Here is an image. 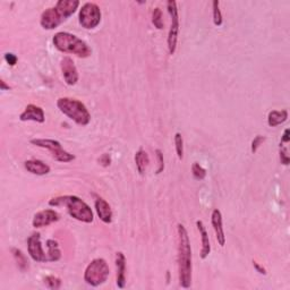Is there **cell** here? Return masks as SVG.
<instances>
[{
	"label": "cell",
	"instance_id": "obj_1",
	"mask_svg": "<svg viewBox=\"0 0 290 290\" xmlns=\"http://www.w3.org/2000/svg\"><path fill=\"white\" fill-rule=\"evenodd\" d=\"M177 234H178V275L179 284L182 288H190L192 286L193 276V255L192 246L189 233L184 224H177Z\"/></svg>",
	"mask_w": 290,
	"mask_h": 290
},
{
	"label": "cell",
	"instance_id": "obj_2",
	"mask_svg": "<svg viewBox=\"0 0 290 290\" xmlns=\"http://www.w3.org/2000/svg\"><path fill=\"white\" fill-rule=\"evenodd\" d=\"M50 206L66 208L69 216L77 221L84 223H92L94 220L93 211L88 203L75 195H63L53 197L49 201Z\"/></svg>",
	"mask_w": 290,
	"mask_h": 290
},
{
	"label": "cell",
	"instance_id": "obj_3",
	"mask_svg": "<svg viewBox=\"0 0 290 290\" xmlns=\"http://www.w3.org/2000/svg\"><path fill=\"white\" fill-rule=\"evenodd\" d=\"M52 42L57 50L64 53H71L78 58H88L92 53L87 42L68 32H58L53 35Z\"/></svg>",
	"mask_w": 290,
	"mask_h": 290
},
{
	"label": "cell",
	"instance_id": "obj_4",
	"mask_svg": "<svg viewBox=\"0 0 290 290\" xmlns=\"http://www.w3.org/2000/svg\"><path fill=\"white\" fill-rule=\"evenodd\" d=\"M57 107L69 119L79 126H87L91 121V114L82 101L73 98H59Z\"/></svg>",
	"mask_w": 290,
	"mask_h": 290
},
{
	"label": "cell",
	"instance_id": "obj_5",
	"mask_svg": "<svg viewBox=\"0 0 290 290\" xmlns=\"http://www.w3.org/2000/svg\"><path fill=\"white\" fill-rule=\"evenodd\" d=\"M110 276V268L108 263L105 259H94L89 263L84 271V281L87 282L89 286L92 287H99L103 284Z\"/></svg>",
	"mask_w": 290,
	"mask_h": 290
},
{
	"label": "cell",
	"instance_id": "obj_6",
	"mask_svg": "<svg viewBox=\"0 0 290 290\" xmlns=\"http://www.w3.org/2000/svg\"><path fill=\"white\" fill-rule=\"evenodd\" d=\"M31 144L35 145V147L37 148L48 150V151L51 153L52 158L56 161H58V162L68 163L76 159V157H75L74 154L67 152L66 150H64V148L61 147V143L59 141H56V139L33 138V139H31Z\"/></svg>",
	"mask_w": 290,
	"mask_h": 290
},
{
	"label": "cell",
	"instance_id": "obj_7",
	"mask_svg": "<svg viewBox=\"0 0 290 290\" xmlns=\"http://www.w3.org/2000/svg\"><path fill=\"white\" fill-rule=\"evenodd\" d=\"M101 9L94 3H85L78 13V22L85 30H93L101 22Z\"/></svg>",
	"mask_w": 290,
	"mask_h": 290
},
{
	"label": "cell",
	"instance_id": "obj_8",
	"mask_svg": "<svg viewBox=\"0 0 290 290\" xmlns=\"http://www.w3.org/2000/svg\"><path fill=\"white\" fill-rule=\"evenodd\" d=\"M167 9L170 15V29L168 33V50L170 55H175L177 49V41L179 34V15L178 7L175 0H169L167 3Z\"/></svg>",
	"mask_w": 290,
	"mask_h": 290
},
{
	"label": "cell",
	"instance_id": "obj_9",
	"mask_svg": "<svg viewBox=\"0 0 290 290\" xmlns=\"http://www.w3.org/2000/svg\"><path fill=\"white\" fill-rule=\"evenodd\" d=\"M28 252L33 261L40 263L48 262V256L45 253L44 247H42L41 235L39 233L32 234L28 238Z\"/></svg>",
	"mask_w": 290,
	"mask_h": 290
},
{
	"label": "cell",
	"instance_id": "obj_10",
	"mask_svg": "<svg viewBox=\"0 0 290 290\" xmlns=\"http://www.w3.org/2000/svg\"><path fill=\"white\" fill-rule=\"evenodd\" d=\"M64 22H65V18L58 12L56 7L47 8L40 17V24L45 30H55Z\"/></svg>",
	"mask_w": 290,
	"mask_h": 290
},
{
	"label": "cell",
	"instance_id": "obj_11",
	"mask_svg": "<svg viewBox=\"0 0 290 290\" xmlns=\"http://www.w3.org/2000/svg\"><path fill=\"white\" fill-rule=\"evenodd\" d=\"M60 68L63 73V77L65 83L69 87H73V85L76 84L79 79V74L76 66H75V63L71 57L65 56L63 57L60 61Z\"/></svg>",
	"mask_w": 290,
	"mask_h": 290
},
{
	"label": "cell",
	"instance_id": "obj_12",
	"mask_svg": "<svg viewBox=\"0 0 290 290\" xmlns=\"http://www.w3.org/2000/svg\"><path fill=\"white\" fill-rule=\"evenodd\" d=\"M59 219H60V216H59V213L57 211L52 210V209H46V210L39 211L34 214L32 225H33L35 229L45 228L48 227V225L59 221Z\"/></svg>",
	"mask_w": 290,
	"mask_h": 290
},
{
	"label": "cell",
	"instance_id": "obj_13",
	"mask_svg": "<svg viewBox=\"0 0 290 290\" xmlns=\"http://www.w3.org/2000/svg\"><path fill=\"white\" fill-rule=\"evenodd\" d=\"M20 121H35L39 123H44L46 121L45 110L41 107L30 103L25 107L24 111L19 115Z\"/></svg>",
	"mask_w": 290,
	"mask_h": 290
},
{
	"label": "cell",
	"instance_id": "obj_14",
	"mask_svg": "<svg viewBox=\"0 0 290 290\" xmlns=\"http://www.w3.org/2000/svg\"><path fill=\"white\" fill-rule=\"evenodd\" d=\"M211 223L214 233H216V238L218 240V244L223 247L225 245V235L223 230L222 224V214L219 209H214L211 214Z\"/></svg>",
	"mask_w": 290,
	"mask_h": 290
},
{
	"label": "cell",
	"instance_id": "obj_15",
	"mask_svg": "<svg viewBox=\"0 0 290 290\" xmlns=\"http://www.w3.org/2000/svg\"><path fill=\"white\" fill-rule=\"evenodd\" d=\"M116 284L118 288H125L126 286V257L122 252H117L116 253Z\"/></svg>",
	"mask_w": 290,
	"mask_h": 290
},
{
	"label": "cell",
	"instance_id": "obj_16",
	"mask_svg": "<svg viewBox=\"0 0 290 290\" xmlns=\"http://www.w3.org/2000/svg\"><path fill=\"white\" fill-rule=\"evenodd\" d=\"M94 208L96 214H98V217L100 218L102 222H105L107 224L112 222V210L108 202L103 200L102 197L96 198L94 203Z\"/></svg>",
	"mask_w": 290,
	"mask_h": 290
},
{
	"label": "cell",
	"instance_id": "obj_17",
	"mask_svg": "<svg viewBox=\"0 0 290 290\" xmlns=\"http://www.w3.org/2000/svg\"><path fill=\"white\" fill-rule=\"evenodd\" d=\"M24 168L29 171L32 175L36 176H45L50 173V165L45 163L44 161L36 160V159H31L24 162Z\"/></svg>",
	"mask_w": 290,
	"mask_h": 290
},
{
	"label": "cell",
	"instance_id": "obj_18",
	"mask_svg": "<svg viewBox=\"0 0 290 290\" xmlns=\"http://www.w3.org/2000/svg\"><path fill=\"white\" fill-rule=\"evenodd\" d=\"M55 7L66 20L76 12L79 7V2L78 0H59Z\"/></svg>",
	"mask_w": 290,
	"mask_h": 290
},
{
	"label": "cell",
	"instance_id": "obj_19",
	"mask_svg": "<svg viewBox=\"0 0 290 290\" xmlns=\"http://www.w3.org/2000/svg\"><path fill=\"white\" fill-rule=\"evenodd\" d=\"M196 227L198 229V232H200L201 241H202V248H201L200 257L202 260H205L206 257L210 255V253H211L210 238H209V234L206 232L205 225H204V223L201 221V220H197V221H196Z\"/></svg>",
	"mask_w": 290,
	"mask_h": 290
},
{
	"label": "cell",
	"instance_id": "obj_20",
	"mask_svg": "<svg viewBox=\"0 0 290 290\" xmlns=\"http://www.w3.org/2000/svg\"><path fill=\"white\" fill-rule=\"evenodd\" d=\"M288 120V110H271L267 115V125L270 127H277L282 125Z\"/></svg>",
	"mask_w": 290,
	"mask_h": 290
},
{
	"label": "cell",
	"instance_id": "obj_21",
	"mask_svg": "<svg viewBox=\"0 0 290 290\" xmlns=\"http://www.w3.org/2000/svg\"><path fill=\"white\" fill-rule=\"evenodd\" d=\"M46 246L48 248V262H58L61 259V251L59 248V244L57 240L48 239L46 241Z\"/></svg>",
	"mask_w": 290,
	"mask_h": 290
},
{
	"label": "cell",
	"instance_id": "obj_22",
	"mask_svg": "<svg viewBox=\"0 0 290 290\" xmlns=\"http://www.w3.org/2000/svg\"><path fill=\"white\" fill-rule=\"evenodd\" d=\"M134 159H135V164H136V169L138 171V174L144 175L150 163L149 154L147 153V151H144L143 149H139L138 151L135 153V158Z\"/></svg>",
	"mask_w": 290,
	"mask_h": 290
},
{
	"label": "cell",
	"instance_id": "obj_23",
	"mask_svg": "<svg viewBox=\"0 0 290 290\" xmlns=\"http://www.w3.org/2000/svg\"><path fill=\"white\" fill-rule=\"evenodd\" d=\"M12 254L14 256V260L16 262V264H17L18 268L22 272L26 271L29 268V262H28V259H26V256L25 254H23V252L18 250V248H15V247H13L12 250Z\"/></svg>",
	"mask_w": 290,
	"mask_h": 290
},
{
	"label": "cell",
	"instance_id": "obj_24",
	"mask_svg": "<svg viewBox=\"0 0 290 290\" xmlns=\"http://www.w3.org/2000/svg\"><path fill=\"white\" fill-rule=\"evenodd\" d=\"M212 8H213V23L216 26H221L223 23V18H222V13L221 9H220V2L218 0H214L212 3Z\"/></svg>",
	"mask_w": 290,
	"mask_h": 290
},
{
	"label": "cell",
	"instance_id": "obj_25",
	"mask_svg": "<svg viewBox=\"0 0 290 290\" xmlns=\"http://www.w3.org/2000/svg\"><path fill=\"white\" fill-rule=\"evenodd\" d=\"M152 24L154 25V28H157L158 30H162L164 28V23L162 19V10L159 7H155L152 12Z\"/></svg>",
	"mask_w": 290,
	"mask_h": 290
},
{
	"label": "cell",
	"instance_id": "obj_26",
	"mask_svg": "<svg viewBox=\"0 0 290 290\" xmlns=\"http://www.w3.org/2000/svg\"><path fill=\"white\" fill-rule=\"evenodd\" d=\"M175 147H176V153L179 160L184 158V139L180 133L175 134Z\"/></svg>",
	"mask_w": 290,
	"mask_h": 290
},
{
	"label": "cell",
	"instance_id": "obj_27",
	"mask_svg": "<svg viewBox=\"0 0 290 290\" xmlns=\"http://www.w3.org/2000/svg\"><path fill=\"white\" fill-rule=\"evenodd\" d=\"M192 174L195 179L203 180L206 177V170L198 162H194L192 164Z\"/></svg>",
	"mask_w": 290,
	"mask_h": 290
},
{
	"label": "cell",
	"instance_id": "obj_28",
	"mask_svg": "<svg viewBox=\"0 0 290 290\" xmlns=\"http://www.w3.org/2000/svg\"><path fill=\"white\" fill-rule=\"evenodd\" d=\"M44 281L46 286L52 290H57L61 287V279H59L55 276H47L44 279Z\"/></svg>",
	"mask_w": 290,
	"mask_h": 290
},
{
	"label": "cell",
	"instance_id": "obj_29",
	"mask_svg": "<svg viewBox=\"0 0 290 290\" xmlns=\"http://www.w3.org/2000/svg\"><path fill=\"white\" fill-rule=\"evenodd\" d=\"M265 137L264 136H262V135H257L254 137L253 139V142H252V147H251V151L252 153H256L257 152V150L260 149L261 145L265 142Z\"/></svg>",
	"mask_w": 290,
	"mask_h": 290
},
{
	"label": "cell",
	"instance_id": "obj_30",
	"mask_svg": "<svg viewBox=\"0 0 290 290\" xmlns=\"http://www.w3.org/2000/svg\"><path fill=\"white\" fill-rule=\"evenodd\" d=\"M155 153H157V158H158V164L159 168L157 170V175H160L162 171L164 170V160H163V153L161 150H155Z\"/></svg>",
	"mask_w": 290,
	"mask_h": 290
},
{
	"label": "cell",
	"instance_id": "obj_31",
	"mask_svg": "<svg viewBox=\"0 0 290 290\" xmlns=\"http://www.w3.org/2000/svg\"><path fill=\"white\" fill-rule=\"evenodd\" d=\"M279 154H280V161H281V163H282L283 165H288L289 162H290V158H289V155H288V150H287V148L281 147V145H280V152H279Z\"/></svg>",
	"mask_w": 290,
	"mask_h": 290
},
{
	"label": "cell",
	"instance_id": "obj_32",
	"mask_svg": "<svg viewBox=\"0 0 290 290\" xmlns=\"http://www.w3.org/2000/svg\"><path fill=\"white\" fill-rule=\"evenodd\" d=\"M4 59H5V61H6L9 66H15L16 64H17V60H18L17 56L14 55V53H12V52L5 53Z\"/></svg>",
	"mask_w": 290,
	"mask_h": 290
},
{
	"label": "cell",
	"instance_id": "obj_33",
	"mask_svg": "<svg viewBox=\"0 0 290 290\" xmlns=\"http://www.w3.org/2000/svg\"><path fill=\"white\" fill-rule=\"evenodd\" d=\"M99 162L101 165H103V167H108V165H110L111 163V158H110V155L109 154H102L101 157L99 158Z\"/></svg>",
	"mask_w": 290,
	"mask_h": 290
},
{
	"label": "cell",
	"instance_id": "obj_34",
	"mask_svg": "<svg viewBox=\"0 0 290 290\" xmlns=\"http://www.w3.org/2000/svg\"><path fill=\"white\" fill-rule=\"evenodd\" d=\"M253 265H254V267H255V270L260 273V275H263V276H265L266 275V270L264 267L263 266H261L259 263L257 262H255V261H253Z\"/></svg>",
	"mask_w": 290,
	"mask_h": 290
},
{
	"label": "cell",
	"instance_id": "obj_35",
	"mask_svg": "<svg viewBox=\"0 0 290 290\" xmlns=\"http://www.w3.org/2000/svg\"><path fill=\"white\" fill-rule=\"evenodd\" d=\"M290 142V131L289 128H286L281 137V143H289Z\"/></svg>",
	"mask_w": 290,
	"mask_h": 290
},
{
	"label": "cell",
	"instance_id": "obj_36",
	"mask_svg": "<svg viewBox=\"0 0 290 290\" xmlns=\"http://www.w3.org/2000/svg\"><path fill=\"white\" fill-rule=\"evenodd\" d=\"M0 89H2V91H7L9 90V85L6 84V82H5L4 79H0Z\"/></svg>",
	"mask_w": 290,
	"mask_h": 290
}]
</instances>
